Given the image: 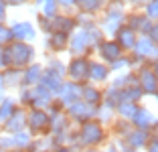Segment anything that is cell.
I'll use <instances>...</instances> for the list:
<instances>
[{"instance_id": "1", "label": "cell", "mask_w": 158, "mask_h": 152, "mask_svg": "<svg viewBox=\"0 0 158 152\" xmlns=\"http://www.w3.org/2000/svg\"><path fill=\"white\" fill-rule=\"evenodd\" d=\"M110 132L106 130V124L98 120V118H91L87 122H81L79 130H71L69 138H67V146L71 150H81V148H99L103 142L107 140Z\"/></svg>"}, {"instance_id": "2", "label": "cell", "mask_w": 158, "mask_h": 152, "mask_svg": "<svg viewBox=\"0 0 158 152\" xmlns=\"http://www.w3.org/2000/svg\"><path fill=\"white\" fill-rule=\"evenodd\" d=\"M4 53H6L8 67H12V69H20V71H23L24 67H28V65L35 61V57H37V49L33 47V43L14 41V39L4 47Z\"/></svg>"}, {"instance_id": "3", "label": "cell", "mask_w": 158, "mask_h": 152, "mask_svg": "<svg viewBox=\"0 0 158 152\" xmlns=\"http://www.w3.org/2000/svg\"><path fill=\"white\" fill-rule=\"evenodd\" d=\"M126 12H128V10H126V4H120V2L110 0V4L102 10V16H99V20H98V24L103 31V35H114V32L124 24Z\"/></svg>"}, {"instance_id": "4", "label": "cell", "mask_w": 158, "mask_h": 152, "mask_svg": "<svg viewBox=\"0 0 158 152\" xmlns=\"http://www.w3.org/2000/svg\"><path fill=\"white\" fill-rule=\"evenodd\" d=\"M27 130L35 136H49L51 130V116L41 108H27Z\"/></svg>"}, {"instance_id": "5", "label": "cell", "mask_w": 158, "mask_h": 152, "mask_svg": "<svg viewBox=\"0 0 158 152\" xmlns=\"http://www.w3.org/2000/svg\"><path fill=\"white\" fill-rule=\"evenodd\" d=\"M67 51L71 57H89L93 53V45L89 41V35L83 27H77L69 35V43H67Z\"/></svg>"}, {"instance_id": "6", "label": "cell", "mask_w": 158, "mask_h": 152, "mask_svg": "<svg viewBox=\"0 0 158 152\" xmlns=\"http://www.w3.org/2000/svg\"><path fill=\"white\" fill-rule=\"evenodd\" d=\"M136 83L142 89L144 95H156L158 91V75L152 71L150 63H142L140 67H136Z\"/></svg>"}, {"instance_id": "7", "label": "cell", "mask_w": 158, "mask_h": 152, "mask_svg": "<svg viewBox=\"0 0 158 152\" xmlns=\"http://www.w3.org/2000/svg\"><path fill=\"white\" fill-rule=\"evenodd\" d=\"M65 114L71 120V124H81V122H87V120H91V118H95L98 108L79 97L77 101H73V103H69V106L65 108Z\"/></svg>"}, {"instance_id": "8", "label": "cell", "mask_w": 158, "mask_h": 152, "mask_svg": "<svg viewBox=\"0 0 158 152\" xmlns=\"http://www.w3.org/2000/svg\"><path fill=\"white\" fill-rule=\"evenodd\" d=\"M89 71V57H71L65 63V77L75 83H85Z\"/></svg>"}, {"instance_id": "9", "label": "cell", "mask_w": 158, "mask_h": 152, "mask_svg": "<svg viewBox=\"0 0 158 152\" xmlns=\"http://www.w3.org/2000/svg\"><path fill=\"white\" fill-rule=\"evenodd\" d=\"M0 126H2V132H6V134H16L20 130H27V108L16 106V110Z\"/></svg>"}, {"instance_id": "10", "label": "cell", "mask_w": 158, "mask_h": 152, "mask_svg": "<svg viewBox=\"0 0 158 152\" xmlns=\"http://www.w3.org/2000/svg\"><path fill=\"white\" fill-rule=\"evenodd\" d=\"M110 77H112V69H110V65L103 63L102 59H99V61L89 59V71H87V81L89 83L103 85V83L110 81Z\"/></svg>"}, {"instance_id": "11", "label": "cell", "mask_w": 158, "mask_h": 152, "mask_svg": "<svg viewBox=\"0 0 158 152\" xmlns=\"http://www.w3.org/2000/svg\"><path fill=\"white\" fill-rule=\"evenodd\" d=\"M79 97H81V83H75V81H63L59 91L55 93V99L63 108H67L69 103L77 101Z\"/></svg>"}, {"instance_id": "12", "label": "cell", "mask_w": 158, "mask_h": 152, "mask_svg": "<svg viewBox=\"0 0 158 152\" xmlns=\"http://www.w3.org/2000/svg\"><path fill=\"white\" fill-rule=\"evenodd\" d=\"M10 27V32H12V39L14 41H27V43H33L35 39L39 37L37 28H35L33 23L28 20H16V23L8 24Z\"/></svg>"}, {"instance_id": "13", "label": "cell", "mask_w": 158, "mask_h": 152, "mask_svg": "<svg viewBox=\"0 0 158 152\" xmlns=\"http://www.w3.org/2000/svg\"><path fill=\"white\" fill-rule=\"evenodd\" d=\"M150 23H152V20L142 12V8H134V10H130V12H126V19H124L126 27H130L132 31H136L138 35H146Z\"/></svg>"}, {"instance_id": "14", "label": "cell", "mask_w": 158, "mask_h": 152, "mask_svg": "<svg viewBox=\"0 0 158 152\" xmlns=\"http://www.w3.org/2000/svg\"><path fill=\"white\" fill-rule=\"evenodd\" d=\"M53 99H55V93L49 91L45 85L37 83V85L31 87V106L28 108H41V110H47V108L53 103Z\"/></svg>"}, {"instance_id": "15", "label": "cell", "mask_w": 158, "mask_h": 152, "mask_svg": "<svg viewBox=\"0 0 158 152\" xmlns=\"http://www.w3.org/2000/svg\"><path fill=\"white\" fill-rule=\"evenodd\" d=\"M75 28H77V16L71 14V12H59L51 19V28H49V32L57 31V32H67V35H71Z\"/></svg>"}, {"instance_id": "16", "label": "cell", "mask_w": 158, "mask_h": 152, "mask_svg": "<svg viewBox=\"0 0 158 152\" xmlns=\"http://www.w3.org/2000/svg\"><path fill=\"white\" fill-rule=\"evenodd\" d=\"M95 53L99 55V59H102L103 63H112V61L118 59V57L124 55L122 47L118 45L114 39H103V41L99 43L98 47H95Z\"/></svg>"}, {"instance_id": "17", "label": "cell", "mask_w": 158, "mask_h": 152, "mask_svg": "<svg viewBox=\"0 0 158 152\" xmlns=\"http://www.w3.org/2000/svg\"><path fill=\"white\" fill-rule=\"evenodd\" d=\"M150 136H152L150 130H142V128H134V126H132V130L122 138V142H124L126 146L134 148V150H144V146L148 144Z\"/></svg>"}, {"instance_id": "18", "label": "cell", "mask_w": 158, "mask_h": 152, "mask_svg": "<svg viewBox=\"0 0 158 152\" xmlns=\"http://www.w3.org/2000/svg\"><path fill=\"white\" fill-rule=\"evenodd\" d=\"M132 126L134 128H142V130H154V124H156V114H152L150 108H144V106H138L136 114L132 116Z\"/></svg>"}, {"instance_id": "19", "label": "cell", "mask_w": 158, "mask_h": 152, "mask_svg": "<svg viewBox=\"0 0 158 152\" xmlns=\"http://www.w3.org/2000/svg\"><path fill=\"white\" fill-rule=\"evenodd\" d=\"M112 37H114V41H116L118 45L122 47V51H124V53H130V51L134 49V45H136L138 32L132 31V28H130V27H126V24H122V27L118 28L116 32H114Z\"/></svg>"}, {"instance_id": "20", "label": "cell", "mask_w": 158, "mask_h": 152, "mask_svg": "<svg viewBox=\"0 0 158 152\" xmlns=\"http://www.w3.org/2000/svg\"><path fill=\"white\" fill-rule=\"evenodd\" d=\"M43 71H45V65H41V63H37V61H33V63L28 65V67H24V69H23L20 87H33V85H37V83L41 81Z\"/></svg>"}, {"instance_id": "21", "label": "cell", "mask_w": 158, "mask_h": 152, "mask_svg": "<svg viewBox=\"0 0 158 152\" xmlns=\"http://www.w3.org/2000/svg\"><path fill=\"white\" fill-rule=\"evenodd\" d=\"M81 99L87 101V103H91V106H102V99H103V89L99 87V85H95V83H81Z\"/></svg>"}, {"instance_id": "22", "label": "cell", "mask_w": 158, "mask_h": 152, "mask_svg": "<svg viewBox=\"0 0 158 152\" xmlns=\"http://www.w3.org/2000/svg\"><path fill=\"white\" fill-rule=\"evenodd\" d=\"M110 4V0H77V12L79 14H87V16H98L102 14V10Z\"/></svg>"}, {"instance_id": "23", "label": "cell", "mask_w": 158, "mask_h": 152, "mask_svg": "<svg viewBox=\"0 0 158 152\" xmlns=\"http://www.w3.org/2000/svg\"><path fill=\"white\" fill-rule=\"evenodd\" d=\"M67 43H69V35H67V32H57V31L47 32V47H49V51L55 53V55L67 51Z\"/></svg>"}, {"instance_id": "24", "label": "cell", "mask_w": 158, "mask_h": 152, "mask_svg": "<svg viewBox=\"0 0 158 152\" xmlns=\"http://www.w3.org/2000/svg\"><path fill=\"white\" fill-rule=\"evenodd\" d=\"M63 81H65V75H61L59 71H53V69H49V67H45V71H43L41 81H39V83H41V85H45L49 91L57 93Z\"/></svg>"}, {"instance_id": "25", "label": "cell", "mask_w": 158, "mask_h": 152, "mask_svg": "<svg viewBox=\"0 0 158 152\" xmlns=\"http://www.w3.org/2000/svg\"><path fill=\"white\" fill-rule=\"evenodd\" d=\"M20 77H23V71L20 69L6 67V69L2 71V79H4V87L6 89H19L20 87Z\"/></svg>"}, {"instance_id": "26", "label": "cell", "mask_w": 158, "mask_h": 152, "mask_svg": "<svg viewBox=\"0 0 158 152\" xmlns=\"http://www.w3.org/2000/svg\"><path fill=\"white\" fill-rule=\"evenodd\" d=\"M118 93H120V99H124V101H136V103H140V99L144 97V93H142V89L138 87V83H132V85H126V87L118 89Z\"/></svg>"}, {"instance_id": "27", "label": "cell", "mask_w": 158, "mask_h": 152, "mask_svg": "<svg viewBox=\"0 0 158 152\" xmlns=\"http://www.w3.org/2000/svg\"><path fill=\"white\" fill-rule=\"evenodd\" d=\"M138 106H140V103H136V101H124V99H120L116 103V108H114V114H118L120 118H124V120H132V116L136 114Z\"/></svg>"}, {"instance_id": "28", "label": "cell", "mask_w": 158, "mask_h": 152, "mask_svg": "<svg viewBox=\"0 0 158 152\" xmlns=\"http://www.w3.org/2000/svg\"><path fill=\"white\" fill-rule=\"evenodd\" d=\"M132 83H136V69L122 71L120 75H116V77L110 81V85L116 87V89H122V87H126V85H132Z\"/></svg>"}, {"instance_id": "29", "label": "cell", "mask_w": 158, "mask_h": 152, "mask_svg": "<svg viewBox=\"0 0 158 152\" xmlns=\"http://www.w3.org/2000/svg\"><path fill=\"white\" fill-rule=\"evenodd\" d=\"M130 130H132V122L130 120H124V118H120V116H118V120L110 122V132H112L114 136H118L120 140L124 138Z\"/></svg>"}, {"instance_id": "30", "label": "cell", "mask_w": 158, "mask_h": 152, "mask_svg": "<svg viewBox=\"0 0 158 152\" xmlns=\"http://www.w3.org/2000/svg\"><path fill=\"white\" fill-rule=\"evenodd\" d=\"M33 4L39 6V10H41L43 16H49V19H53L55 14H59V4H57V0H35Z\"/></svg>"}, {"instance_id": "31", "label": "cell", "mask_w": 158, "mask_h": 152, "mask_svg": "<svg viewBox=\"0 0 158 152\" xmlns=\"http://www.w3.org/2000/svg\"><path fill=\"white\" fill-rule=\"evenodd\" d=\"M16 106H19V101L14 99V97L10 95H2V99H0V124L8 118L10 114H12L14 110H16Z\"/></svg>"}, {"instance_id": "32", "label": "cell", "mask_w": 158, "mask_h": 152, "mask_svg": "<svg viewBox=\"0 0 158 152\" xmlns=\"http://www.w3.org/2000/svg\"><path fill=\"white\" fill-rule=\"evenodd\" d=\"M110 65V69H112V73H118V71H126V69H134V65H132V59L128 53H124L122 57H118L116 61H112Z\"/></svg>"}, {"instance_id": "33", "label": "cell", "mask_w": 158, "mask_h": 152, "mask_svg": "<svg viewBox=\"0 0 158 152\" xmlns=\"http://www.w3.org/2000/svg\"><path fill=\"white\" fill-rule=\"evenodd\" d=\"M31 140H33V134L28 132V130H20V132L12 134L14 148H20V150H27V146L31 144Z\"/></svg>"}, {"instance_id": "34", "label": "cell", "mask_w": 158, "mask_h": 152, "mask_svg": "<svg viewBox=\"0 0 158 152\" xmlns=\"http://www.w3.org/2000/svg\"><path fill=\"white\" fill-rule=\"evenodd\" d=\"M142 12H144L150 20H158V0H148V2L142 6Z\"/></svg>"}, {"instance_id": "35", "label": "cell", "mask_w": 158, "mask_h": 152, "mask_svg": "<svg viewBox=\"0 0 158 152\" xmlns=\"http://www.w3.org/2000/svg\"><path fill=\"white\" fill-rule=\"evenodd\" d=\"M12 41V32H10V27L6 23H0V47H6Z\"/></svg>"}, {"instance_id": "36", "label": "cell", "mask_w": 158, "mask_h": 152, "mask_svg": "<svg viewBox=\"0 0 158 152\" xmlns=\"http://www.w3.org/2000/svg\"><path fill=\"white\" fill-rule=\"evenodd\" d=\"M57 4H59V10L71 12V10L77 8V0H57Z\"/></svg>"}, {"instance_id": "37", "label": "cell", "mask_w": 158, "mask_h": 152, "mask_svg": "<svg viewBox=\"0 0 158 152\" xmlns=\"http://www.w3.org/2000/svg\"><path fill=\"white\" fill-rule=\"evenodd\" d=\"M146 37L150 39V41L158 43V20H152L148 27V31H146Z\"/></svg>"}, {"instance_id": "38", "label": "cell", "mask_w": 158, "mask_h": 152, "mask_svg": "<svg viewBox=\"0 0 158 152\" xmlns=\"http://www.w3.org/2000/svg\"><path fill=\"white\" fill-rule=\"evenodd\" d=\"M144 150L146 152H158V134L156 132H152V136H150L148 144L144 146Z\"/></svg>"}, {"instance_id": "39", "label": "cell", "mask_w": 158, "mask_h": 152, "mask_svg": "<svg viewBox=\"0 0 158 152\" xmlns=\"http://www.w3.org/2000/svg\"><path fill=\"white\" fill-rule=\"evenodd\" d=\"M2 2H4L8 8H10V6H12V8H19V6H24L28 0H2Z\"/></svg>"}, {"instance_id": "40", "label": "cell", "mask_w": 158, "mask_h": 152, "mask_svg": "<svg viewBox=\"0 0 158 152\" xmlns=\"http://www.w3.org/2000/svg\"><path fill=\"white\" fill-rule=\"evenodd\" d=\"M6 19H8V6L0 0V23H6Z\"/></svg>"}, {"instance_id": "41", "label": "cell", "mask_w": 158, "mask_h": 152, "mask_svg": "<svg viewBox=\"0 0 158 152\" xmlns=\"http://www.w3.org/2000/svg\"><path fill=\"white\" fill-rule=\"evenodd\" d=\"M8 67V61H6V53H4V47H0V71H4Z\"/></svg>"}, {"instance_id": "42", "label": "cell", "mask_w": 158, "mask_h": 152, "mask_svg": "<svg viewBox=\"0 0 158 152\" xmlns=\"http://www.w3.org/2000/svg\"><path fill=\"white\" fill-rule=\"evenodd\" d=\"M53 152H73V150H71L67 144H55V146H53Z\"/></svg>"}, {"instance_id": "43", "label": "cell", "mask_w": 158, "mask_h": 152, "mask_svg": "<svg viewBox=\"0 0 158 152\" xmlns=\"http://www.w3.org/2000/svg\"><path fill=\"white\" fill-rule=\"evenodd\" d=\"M146 2H148V0H128V4H132L134 8H142Z\"/></svg>"}, {"instance_id": "44", "label": "cell", "mask_w": 158, "mask_h": 152, "mask_svg": "<svg viewBox=\"0 0 158 152\" xmlns=\"http://www.w3.org/2000/svg\"><path fill=\"white\" fill-rule=\"evenodd\" d=\"M118 146H120V152H138V150H134V148H130V146H126V144L122 142V140H120V144H118Z\"/></svg>"}, {"instance_id": "45", "label": "cell", "mask_w": 158, "mask_h": 152, "mask_svg": "<svg viewBox=\"0 0 158 152\" xmlns=\"http://www.w3.org/2000/svg\"><path fill=\"white\" fill-rule=\"evenodd\" d=\"M102 152H120V146H114V144H110V146H106Z\"/></svg>"}, {"instance_id": "46", "label": "cell", "mask_w": 158, "mask_h": 152, "mask_svg": "<svg viewBox=\"0 0 158 152\" xmlns=\"http://www.w3.org/2000/svg\"><path fill=\"white\" fill-rule=\"evenodd\" d=\"M79 152H102L99 148H93V146H89V148H81Z\"/></svg>"}, {"instance_id": "47", "label": "cell", "mask_w": 158, "mask_h": 152, "mask_svg": "<svg viewBox=\"0 0 158 152\" xmlns=\"http://www.w3.org/2000/svg\"><path fill=\"white\" fill-rule=\"evenodd\" d=\"M150 67H152V71H154V73L158 75V59H154L152 63H150Z\"/></svg>"}, {"instance_id": "48", "label": "cell", "mask_w": 158, "mask_h": 152, "mask_svg": "<svg viewBox=\"0 0 158 152\" xmlns=\"http://www.w3.org/2000/svg\"><path fill=\"white\" fill-rule=\"evenodd\" d=\"M6 152H24V150H20V148H10V150H6Z\"/></svg>"}, {"instance_id": "49", "label": "cell", "mask_w": 158, "mask_h": 152, "mask_svg": "<svg viewBox=\"0 0 158 152\" xmlns=\"http://www.w3.org/2000/svg\"><path fill=\"white\" fill-rule=\"evenodd\" d=\"M114 2H120V4H128V0H114Z\"/></svg>"}, {"instance_id": "50", "label": "cell", "mask_w": 158, "mask_h": 152, "mask_svg": "<svg viewBox=\"0 0 158 152\" xmlns=\"http://www.w3.org/2000/svg\"><path fill=\"white\" fill-rule=\"evenodd\" d=\"M154 128H158V116H156V124H154Z\"/></svg>"}, {"instance_id": "51", "label": "cell", "mask_w": 158, "mask_h": 152, "mask_svg": "<svg viewBox=\"0 0 158 152\" xmlns=\"http://www.w3.org/2000/svg\"><path fill=\"white\" fill-rule=\"evenodd\" d=\"M154 97H156V101H158V91H156V95H154Z\"/></svg>"}]
</instances>
